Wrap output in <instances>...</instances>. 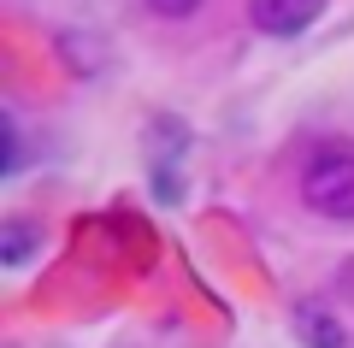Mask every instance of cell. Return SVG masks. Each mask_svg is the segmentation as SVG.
<instances>
[{
  "instance_id": "5",
  "label": "cell",
  "mask_w": 354,
  "mask_h": 348,
  "mask_svg": "<svg viewBox=\"0 0 354 348\" xmlns=\"http://www.w3.org/2000/svg\"><path fill=\"white\" fill-rule=\"evenodd\" d=\"M0 136H6V160H0V177H18V165H24V136H18V118H12V112L0 118Z\"/></svg>"
},
{
  "instance_id": "2",
  "label": "cell",
  "mask_w": 354,
  "mask_h": 348,
  "mask_svg": "<svg viewBox=\"0 0 354 348\" xmlns=\"http://www.w3.org/2000/svg\"><path fill=\"white\" fill-rule=\"evenodd\" d=\"M319 12H325V0H248L254 30H266V36H301L319 24Z\"/></svg>"
},
{
  "instance_id": "1",
  "label": "cell",
  "mask_w": 354,
  "mask_h": 348,
  "mask_svg": "<svg viewBox=\"0 0 354 348\" xmlns=\"http://www.w3.org/2000/svg\"><path fill=\"white\" fill-rule=\"evenodd\" d=\"M301 201L307 212L330 224H354V142H325L301 165Z\"/></svg>"
},
{
  "instance_id": "6",
  "label": "cell",
  "mask_w": 354,
  "mask_h": 348,
  "mask_svg": "<svg viewBox=\"0 0 354 348\" xmlns=\"http://www.w3.org/2000/svg\"><path fill=\"white\" fill-rule=\"evenodd\" d=\"M160 18H189V12H201V0H148Z\"/></svg>"
},
{
  "instance_id": "3",
  "label": "cell",
  "mask_w": 354,
  "mask_h": 348,
  "mask_svg": "<svg viewBox=\"0 0 354 348\" xmlns=\"http://www.w3.org/2000/svg\"><path fill=\"white\" fill-rule=\"evenodd\" d=\"M295 336H301L307 348H354V336H348V324L337 319V313L325 307V301H295Z\"/></svg>"
},
{
  "instance_id": "4",
  "label": "cell",
  "mask_w": 354,
  "mask_h": 348,
  "mask_svg": "<svg viewBox=\"0 0 354 348\" xmlns=\"http://www.w3.org/2000/svg\"><path fill=\"white\" fill-rule=\"evenodd\" d=\"M36 242H41V230L30 219H6V224H0V266H12V272H18V266L36 254Z\"/></svg>"
}]
</instances>
